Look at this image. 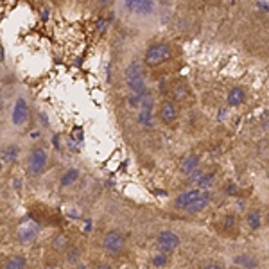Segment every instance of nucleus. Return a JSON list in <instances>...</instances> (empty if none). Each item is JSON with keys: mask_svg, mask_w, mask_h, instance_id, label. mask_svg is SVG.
<instances>
[{"mask_svg": "<svg viewBox=\"0 0 269 269\" xmlns=\"http://www.w3.org/2000/svg\"><path fill=\"white\" fill-rule=\"evenodd\" d=\"M65 253H67V262L69 264H77L79 258H81V249L77 248V246H70Z\"/></svg>", "mask_w": 269, "mask_h": 269, "instance_id": "4be33fe9", "label": "nucleus"}, {"mask_svg": "<svg viewBox=\"0 0 269 269\" xmlns=\"http://www.w3.org/2000/svg\"><path fill=\"white\" fill-rule=\"evenodd\" d=\"M2 167H4V165H2V162H0V169H2Z\"/></svg>", "mask_w": 269, "mask_h": 269, "instance_id": "c756f323", "label": "nucleus"}, {"mask_svg": "<svg viewBox=\"0 0 269 269\" xmlns=\"http://www.w3.org/2000/svg\"><path fill=\"white\" fill-rule=\"evenodd\" d=\"M246 221H248V226L251 228V230H258V228L262 226L260 210H251V212L248 214V217H246Z\"/></svg>", "mask_w": 269, "mask_h": 269, "instance_id": "aec40b11", "label": "nucleus"}, {"mask_svg": "<svg viewBox=\"0 0 269 269\" xmlns=\"http://www.w3.org/2000/svg\"><path fill=\"white\" fill-rule=\"evenodd\" d=\"M153 104H154V99L151 97L149 94H145L144 99H142L140 103V113H138V122L142 126H151L153 124Z\"/></svg>", "mask_w": 269, "mask_h": 269, "instance_id": "6e6552de", "label": "nucleus"}, {"mask_svg": "<svg viewBox=\"0 0 269 269\" xmlns=\"http://www.w3.org/2000/svg\"><path fill=\"white\" fill-rule=\"evenodd\" d=\"M160 117H162V120L165 124H172L176 120V117H178V108H176V104L172 103V101H165V103L162 104V108H160Z\"/></svg>", "mask_w": 269, "mask_h": 269, "instance_id": "ddd939ff", "label": "nucleus"}, {"mask_svg": "<svg viewBox=\"0 0 269 269\" xmlns=\"http://www.w3.org/2000/svg\"><path fill=\"white\" fill-rule=\"evenodd\" d=\"M246 101V92L240 86H233V88L228 92V104L230 106H240V104Z\"/></svg>", "mask_w": 269, "mask_h": 269, "instance_id": "2eb2a0df", "label": "nucleus"}, {"mask_svg": "<svg viewBox=\"0 0 269 269\" xmlns=\"http://www.w3.org/2000/svg\"><path fill=\"white\" fill-rule=\"evenodd\" d=\"M124 246H126V239H124V235L120 233L119 230H111L104 235L103 248L106 249L110 255H119V253H122Z\"/></svg>", "mask_w": 269, "mask_h": 269, "instance_id": "20e7f679", "label": "nucleus"}, {"mask_svg": "<svg viewBox=\"0 0 269 269\" xmlns=\"http://www.w3.org/2000/svg\"><path fill=\"white\" fill-rule=\"evenodd\" d=\"M18 154H20V147L17 144H8L0 149V162L2 165H13L18 160Z\"/></svg>", "mask_w": 269, "mask_h": 269, "instance_id": "f8f14e48", "label": "nucleus"}, {"mask_svg": "<svg viewBox=\"0 0 269 269\" xmlns=\"http://www.w3.org/2000/svg\"><path fill=\"white\" fill-rule=\"evenodd\" d=\"M26 265H27L26 256H24V255H15V256H11L8 262H6L4 269H26Z\"/></svg>", "mask_w": 269, "mask_h": 269, "instance_id": "6ab92c4d", "label": "nucleus"}, {"mask_svg": "<svg viewBox=\"0 0 269 269\" xmlns=\"http://www.w3.org/2000/svg\"><path fill=\"white\" fill-rule=\"evenodd\" d=\"M124 83L129 90V95L138 97V99L144 97V95L147 94L144 63H140V61H131L124 70Z\"/></svg>", "mask_w": 269, "mask_h": 269, "instance_id": "f257e3e1", "label": "nucleus"}, {"mask_svg": "<svg viewBox=\"0 0 269 269\" xmlns=\"http://www.w3.org/2000/svg\"><path fill=\"white\" fill-rule=\"evenodd\" d=\"M40 233V224L35 221V219H26V221L22 222L20 226H18V240L22 244H31L33 240H36Z\"/></svg>", "mask_w": 269, "mask_h": 269, "instance_id": "423d86ee", "label": "nucleus"}, {"mask_svg": "<svg viewBox=\"0 0 269 269\" xmlns=\"http://www.w3.org/2000/svg\"><path fill=\"white\" fill-rule=\"evenodd\" d=\"M27 120H29V104L24 97H18L13 106V124L22 128L27 124Z\"/></svg>", "mask_w": 269, "mask_h": 269, "instance_id": "0eeeda50", "label": "nucleus"}, {"mask_svg": "<svg viewBox=\"0 0 269 269\" xmlns=\"http://www.w3.org/2000/svg\"><path fill=\"white\" fill-rule=\"evenodd\" d=\"M43 269H54V267H52V265H47V267H43Z\"/></svg>", "mask_w": 269, "mask_h": 269, "instance_id": "c85d7f7f", "label": "nucleus"}, {"mask_svg": "<svg viewBox=\"0 0 269 269\" xmlns=\"http://www.w3.org/2000/svg\"><path fill=\"white\" fill-rule=\"evenodd\" d=\"M188 181L196 187H199V190H205V188H210L214 185L215 176L212 172H201V171H194L192 174L188 176Z\"/></svg>", "mask_w": 269, "mask_h": 269, "instance_id": "9d476101", "label": "nucleus"}, {"mask_svg": "<svg viewBox=\"0 0 269 269\" xmlns=\"http://www.w3.org/2000/svg\"><path fill=\"white\" fill-rule=\"evenodd\" d=\"M167 260H169V256L163 255V253H158V255L153 256V265H156V267H163V265H167Z\"/></svg>", "mask_w": 269, "mask_h": 269, "instance_id": "b1692460", "label": "nucleus"}, {"mask_svg": "<svg viewBox=\"0 0 269 269\" xmlns=\"http://www.w3.org/2000/svg\"><path fill=\"white\" fill-rule=\"evenodd\" d=\"M197 165H199V156H196V154H188V156L183 158L181 165H179V172L185 176H190L194 171H197Z\"/></svg>", "mask_w": 269, "mask_h": 269, "instance_id": "4468645a", "label": "nucleus"}, {"mask_svg": "<svg viewBox=\"0 0 269 269\" xmlns=\"http://www.w3.org/2000/svg\"><path fill=\"white\" fill-rule=\"evenodd\" d=\"M233 228H235V215H226L224 221H222V230L226 231V233H230V231H233Z\"/></svg>", "mask_w": 269, "mask_h": 269, "instance_id": "5701e85b", "label": "nucleus"}, {"mask_svg": "<svg viewBox=\"0 0 269 269\" xmlns=\"http://www.w3.org/2000/svg\"><path fill=\"white\" fill-rule=\"evenodd\" d=\"M95 269H113V267H111L110 264H99V265H97V267H95Z\"/></svg>", "mask_w": 269, "mask_h": 269, "instance_id": "bb28decb", "label": "nucleus"}, {"mask_svg": "<svg viewBox=\"0 0 269 269\" xmlns=\"http://www.w3.org/2000/svg\"><path fill=\"white\" fill-rule=\"evenodd\" d=\"M77 179H79V169H76V167H70V169H67V171H65V174L61 176L60 185H61V187H72Z\"/></svg>", "mask_w": 269, "mask_h": 269, "instance_id": "dca6fc26", "label": "nucleus"}, {"mask_svg": "<svg viewBox=\"0 0 269 269\" xmlns=\"http://www.w3.org/2000/svg\"><path fill=\"white\" fill-rule=\"evenodd\" d=\"M171 56H172V49L167 43H153L145 51L144 61L147 67H158V65L171 60Z\"/></svg>", "mask_w": 269, "mask_h": 269, "instance_id": "f03ea898", "label": "nucleus"}, {"mask_svg": "<svg viewBox=\"0 0 269 269\" xmlns=\"http://www.w3.org/2000/svg\"><path fill=\"white\" fill-rule=\"evenodd\" d=\"M52 248L58 253H65L70 248V239L65 233H58L54 239H52Z\"/></svg>", "mask_w": 269, "mask_h": 269, "instance_id": "f3484780", "label": "nucleus"}, {"mask_svg": "<svg viewBox=\"0 0 269 269\" xmlns=\"http://www.w3.org/2000/svg\"><path fill=\"white\" fill-rule=\"evenodd\" d=\"M210 199H212V196H210L208 190H205V192H203V196H201L199 199H197L196 203L190 206V208H187V212H190V214H197V212H201V210H205L206 206H208Z\"/></svg>", "mask_w": 269, "mask_h": 269, "instance_id": "a211bd4d", "label": "nucleus"}, {"mask_svg": "<svg viewBox=\"0 0 269 269\" xmlns=\"http://www.w3.org/2000/svg\"><path fill=\"white\" fill-rule=\"evenodd\" d=\"M205 190H199V188H194V190H187V192L179 194L178 197L174 199V206L176 208H181V210H187L203 196Z\"/></svg>", "mask_w": 269, "mask_h": 269, "instance_id": "1a4fd4ad", "label": "nucleus"}, {"mask_svg": "<svg viewBox=\"0 0 269 269\" xmlns=\"http://www.w3.org/2000/svg\"><path fill=\"white\" fill-rule=\"evenodd\" d=\"M203 269H222L221 265H217V264H210V265H206V267H203Z\"/></svg>", "mask_w": 269, "mask_h": 269, "instance_id": "cd10ccee", "label": "nucleus"}, {"mask_svg": "<svg viewBox=\"0 0 269 269\" xmlns=\"http://www.w3.org/2000/svg\"><path fill=\"white\" fill-rule=\"evenodd\" d=\"M256 6H258V9H262V11H267V8H269L267 2H258Z\"/></svg>", "mask_w": 269, "mask_h": 269, "instance_id": "a878e982", "label": "nucleus"}, {"mask_svg": "<svg viewBox=\"0 0 269 269\" xmlns=\"http://www.w3.org/2000/svg\"><path fill=\"white\" fill-rule=\"evenodd\" d=\"M235 262L239 265H244V267H248V269H253V267H256V264L258 262L253 258V256H249V255H237L235 256Z\"/></svg>", "mask_w": 269, "mask_h": 269, "instance_id": "412c9836", "label": "nucleus"}, {"mask_svg": "<svg viewBox=\"0 0 269 269\" xmlns=\"http://www.w3.org/2000/svg\"><path fill=\"white\" fill-rule=\"evenodd\" d=\"M124 8L133 15H149L154 9V2H147V0H128Z\"/></svg>", "mask_w": 269, "mask_h": 269, "instance_id": "9b49d317", "label": "nucleus"}, {"mask_svg": "<svg viewBox=\"0 0 269 269\" xmlns=\"http://www.w3.org/2000/svg\"><path fill=\"white\" fill-rule=\"evenodd\" d=\"M156 246H158L160 253H163V255L169 256L172 251H176V249L179 248V237L174 233V231L165 230L158 235V239H156Z\"/></svg>", "mask_w": 269, "mask_h": 269, "instance_id": "39448f33", "label": "nucleus"}, {"mask_svg": "<svg viewBox=\"0 0 269 269\" xmlns=\"http://www.w3.org/2000/svg\"><path fill=\"white\" fill-rule=\"evenodd\" d=\"M49 162V153L42 147H35L27 156V172L31 176H38L43 172V169L47 167Z\"/></svg>", "mask_w": 269, "mask_h": 269, "instance_id": "7ed1b4c3", "label": "nucleus"}, {"mask_svg": "<svg viewBox=\"0 0 269 269\" xmlns=\"http://www.w3.org/2000/svg\"><path fill=\"white\" fill-rule=\"evenodd\" d=\"M226 192L228 194H237V192H239V190H237V185H235V183H228L226 185Z\"/></svg>", "mask_w": 269, "mask_h": 269, "instance_id": "393cba45", "label": "nucleus"}]
</instances>
